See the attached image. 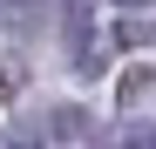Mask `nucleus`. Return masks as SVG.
I'll list each match as a JSON object with an SVG mask.
<instances>
[{
	"label": "nucleus",
	"instance_id": "20e7f679",
	"mask_svg": "<svg viewBox=\"0 0 156 149\" xmlns=\"http://www.w3.org/2000/svg\"><path fill=\"white\" fill-rule=\"evenodd\" d=\"M115 7H143V0H115Z\"/></svg>",
	"mask_w": 156,
	"mask_h": 149
},
{
	"label": "nucleus",
	"instance_id": "f257e3e1",
	"mask_svg": "<svg viewBox=\"0 0 156 149\" xmlns=\"http://www.w3.org/2000/svg\"><path fill=\"white\" fill-rule=\"evenodd\" d=\"M48 122H55V142H75V136L88 129V115H82V109H55Z\"/></svg>",
	"mask_w": 156,
	"mask_h": 149
},
{
	"label": "nucleus",
	"instance_id": "7ed1b4c3",
	"mask_svg": "<svg viewBox=\"0 0 156 149\" xmlns=\"http://www.w3.org/2000/svg\"><path fill=\"white\" fill-rule=\"evenodd\" d=\"M109 149H156V142H149V129H136V122H129V129H122Z\"/></svg>",
	"mask_w": 156,
	"mask_h": 149
},
{
	"label": "nucleus",
	"instance_id": "f03ea898",
	"mask_svg": "<svg viewBox=\"0 0 156 149\" xmlns=\"http://www.w3.org/2000/svg\"><path fill=\"white\" fill-rule=\"evenodd\" d=\"M14 88H20V61H14V54H0V102H7Z\"/></svg>",
	"mask_w": 156,
	"mask_h": 149
}]
</instances>
